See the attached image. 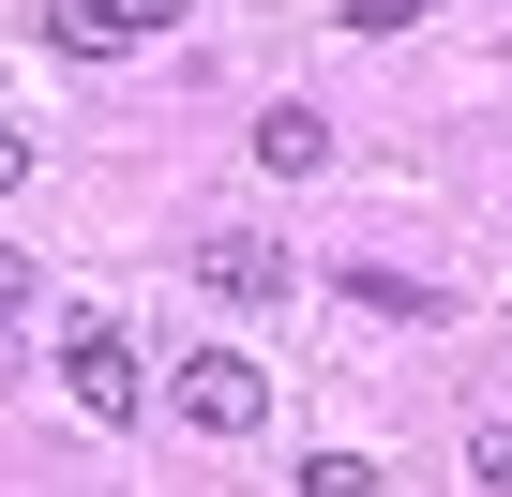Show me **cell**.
<instances>
[{"mask_svg":"<svg viewBox=\"0 0 512 497\" xmlns=\"http://www.w3.org/2000/svg\"><path fill=\"white\" fill-rule=\"evenodd\" d=\"M166 407L196 437H256V422H272V377H256L241 347H196V362H166Z\"/></svg>","mask_w":512,"mask_h":497,"instance_id":"1","label":"cell"},{"mask_svg":"<svg viewBox=\"0 0 512 497\" xmlns=\"http://www.w3.org/2000/svg\"><path fill=\"white\" fill-rule=\"evenodd\" d=\"M61 392H76L91 422H136V407H151V362H136L106 317H61Z\"/></svg>","mask_w":512,"mask_h":497,"instance_id":"2","label":"cell"},{"mask_svg":"<svg viewBox=\"0 0 512 497\" xmlns=\"http://www.w3.org/2000/svg\"><path fill=\"white\" fill-rule=\"evenodd\" d=\"M196 287H211V302H287L302 257H287L272 226H211V241H196Z\"/></svg>","mask_w":512,"mask_h":497,"instance_id":"3","label":"cell"},{"mask_svg":"<svg viewBox=\"0 0 512 497\" xmlns=\"http://www.w3.org/2000/svg\"><path fill=\"white\" fill-rule=\"evenodd\" d=\"M46 46H61V61H121L136 16H121V0H46Z\"/></svg>","mask_w":512,"mask_h":497,"instance_id":"4","label":"cell"},{"mask_svg":"<svg viewBox=\"0 0 512 497\" xmlns=\"http://www.w3.org/2000/svg\"><path fill=\"white\" fill-rule=\"evenodd\" d=\"M317 151H332V121H317V106H272V121H256V166H272V181H302Z\"/></svg>","mask_w":512,"mask_h":497,"instance_id":"5","label":"cell"},{"mask_svg":"<svg viewBox=\"0 0 512 497\" xmlns=\"http://www.w3.org/2000/svg\"><path fill=\"white\" fill-rule=\"evenodd\" d=\"M347 302H362V317H437V287H422V272H347Z\"/></svg>","mask_w":512,"mask_h":497,"instance_id":"6","label":"cell"},{"mask_svg":"<svg viewBox=\"0 0 512 497\" xmlns=\"http://www.w3.org/2000/svg\"><path fill=\"white\" fill-rule=\"evenodd\" d=\"M287 497H377V467H362V452H302V467H287Z\"/></svg>","mask_w":512,"mask_h":497,"instance_id":"7","label":"cell"},{"mask_svg":"<svg viewBox=\"0 0 512 497\" xmlns=\"http://www.w3.org/2000/svg\"><path fill=\"white\" fill-rule=\"evenodd\" d=\"M467 482H482V497H512V422H467Z\"/></svg>","mask_w":512,"mask_h":497,"instance_id":"8","label":"cell"},{"mask_svg":"<svg viewBox=\"0 0 512 497\" xmlns=\"http://www.w3.org/2000/svg\"><path fill=\"white\" fill-rule=\"evenodd\" d=\"M407 16H422V0H332V31H362V46H392Z\"/></svg>","mask_w":512,"mask_h":497,"instance_id":"9","label":"cell"},{"mask_svg":"<svg viewBox=\"0 0 512 497\" xmlns=\"http://www.w3.org/2000/svg\"><path fill=\"white\" fill-rule=\"evenodd\" d=\"M16 332H31V257L0 241V347H16Z\"/></svg>","mask_w":512,"mask_h":497,"instance_id":"10","label":"cell"},{"mask_svg":"<svg viewBox=\"0 0 512 497\" xmlns=\"http://www.w3.org/2000/svg\"><path fill=\"white\" fill-rule=\"evenodd\" d=\"M16 181H31V136H16V121H0V196H16Z\"/></svg>","mask_w":512,"mask_h":497,"instance_id":"11","label":"cell"},{"mask_svg":"<svg viewBox=\"0 0 512 497\" xmlns=\"http://www.w3.org/2000/svg\"><path fill=\"white\" fill-rule=\"evenodd\" d=\"M121 16H136V31H166V16H181V0H121Z\"/></svg>","mask_w":512,"mask_h":497,"instance_id":"12","label":"cell"}]
</instances>
